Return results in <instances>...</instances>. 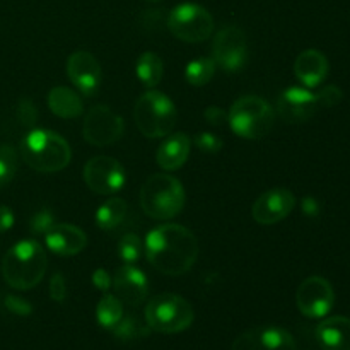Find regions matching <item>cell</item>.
<instances>
[{
    "label": "cell",
    "mask_w": 350,
    "mask_h": 350,
    "mask_svg": "<svg viewBox=\"0 0 350 350\" xmlns=\"http://www.w3.org/2000/svg\"><path fill=\"white\" fill-rule=\"evenodd\" d=\"M314 335L323 350H350V318H327L318 325Z\"/></svg>",
    "instance_id": "cell-19"
},
{
    "label": "cell",
    "mask_w": 350,
    "mask_h": 350,
    "mask_svg": "<svg viewBox=\"0 0 350 350\" xmlns=\"http://www.w3.org/2000/svg\"><path fill=\"white\" fill-rule=\"evenodd\" d=\"M5 308L17 317H29L33 313V306L19 296H5Z\"/></svg>",
    "instance_id": "cell-34"
},
{
    "label": "cell",
    "mask_w": 350,
    "mask_h": 350,
    "mask_svg": "<svg viewBox=\"0 0 350 350\" xmlns=\"http://www.w3.org/2000/svg\"><path fill=\"white\" fill-rule=\"evenodd\" d=\"M123 130H125V125H123L122 116L113 113L111 108L105 105H98L89 109L84 126H82L84 139L96 147L115 144L116 140L122 139Z\"/></svg>",
    "instance_id": "cell-9"
},
{
    "label": "cell",
    "mask_w": 350,
    "mask_h": 350,
    "mask_svg": "<svg viewBox=\"0 0 350 350\" xmlns=\"http://www.w3.org/2000/svg\"><path fill=\"white\" fill-rule=\"evenodd\" d=\"M275 120L272 106L260 96H243L231 106L228 115L232 132L243 139H262Z\"/></svg>",
    "instance_id": "cell-6"
},
{
    "label": "cell",
    "mask_w": 350,
    "mask_h": 350,
    "mask_svg": "<svg viewBox=\"0 0 350 350\" xmlns=\"http://www.w3.org/2000/svg\"><path fill=\"white\" fill-rule=\"evenodd\" d=\"M297 310L308 318H323L335 304V291L323 277H308L296 293Z\"/></svg>",
    "instance_id": "cell-10"
},
{
    "label": "cell",
    "mask_w": 350,
    "mask_h": 350,
    "mask_svg": "<svg viewBox=\"0 0 350 350\" xmlns=\"http://www.w3.org/2000/svg\"><path fill=\"white\" fill-rule=\"evenodd\" d=\"M55 224H57V222H55L53 214H51L48 208H43V211H40L38 214L33 215V219H31L29 222V228L33 234L40 236V234H46Z\"/></svg>",
    "instance_id": "cell-30"
},
{
    "label": "cell",
    "mask_w": 350,
    "mask_h": 350,
    "mask_svg": "<svg viewBox=\"0 0 350 350\" xmlns=\"http://www.w3.org/2000/svg\"><path fill=\"white\" fill-rule=\"evenodd\" d=\"M185 195L183 185L171 174H152L140 190V205L149 217L167 221L183 211Z\"/></svg>",
    "instance_id": "cell-4"
},
{
    "label": "cell",
    "mask_w": 350,
    "mask_h": 350,
    "mask_svg": "<svg viewBox=\"0 0 350 350\" xmlns=\"http://www.w3.org/2000/svg\"><path fill=\"white\" fill-rule=\"evenodd\" d=\"M317 99L320 106L332 108V106H337L342 101V91L337 85H327V88L318 92Z\"/></svg>",
    "instance_id": "cell-33"
},
{
    "label": "cell",
    "mask_w": 350,
    "mask_h": 350,
    "mask_svg": "<svg viewBox=\"0 0 350 350\" xmlns=\"http://www.w3.org/2000/svg\"><path fill=\"white\" fill-rule=\"evenodd\" d=\"M204 116L211 125H215V126H221L228 122V113H226L222 108H219V106H208V108L205 109Z\"/></svg>",
    "instance_id": "cell-36"
},
{
    "label": "cell",
    "mask_w": 350,
    "mask_h": 350,
    "mask_svg": "<svg viewBox=\"0 0 350 350\" xmlns=\"http://www.w3.org/2000/svg\"><path fill=\"white\" fill-rule=\"evenodd\" d=\"M67 75L72 84L85 96H94L101 88V65L89 51H74L68 57Z\"/></svg>",
    "instance_id": "cell-15"
},
{
    "label": "cell",
    "mask_w": 350,
    "mask_h": 350,
    "mask_svg": "<svg viewBox=\"0 0 350 350\" xmlns=\"http://www.w3.org/2000/svg\"><path fill=\"white\" fill-rule=\"evenodd\" d=\"M176 106L159 91H147L140 96L133 108V118L142 135L161 139L173 132L176 125Z\"/></svg>",
    "instance_id": "cell-5"
},
{
    "label": "cell",
    "mask_w": 350,
    "mask_h": 350,
    "mask_svg": "<svg viewBox=\"0 0 350 350\" xmlns=\"http://www.w3.org/2000/svg\"><path fill=\"white\" fill-rule=\"evenodd\" d=\"M294 74L306 88H317L328 74V60L320 50H304L294 64Z\"/></svg>",
    "instance_id": "cell-20"
},
{
    "label": "cell",
    "mask_w": 350,
    "mask_h": 350,
    "mask_svg": "<svg viewBox=\"0 0 350 350\" xmlns=\"http://www.w3.org/2000/svg\"><path fill=\"white\" fill-rule=\"evenodd\" d=\"M17 120L23 123L24 126H34L38 118V109L31 99H21L17 105Z\"/></svg>",
    "instance_id": "cell-31"
},
{
    "label": "cell",
    "mask_w": 350,
    "mask_h": 350,
    "mask_svg": "<svg viewBox=\"0 0 350 350\" xmlns=\"http://www.w3.org/2000/svg\"><path fill=\"white\" fill-rule=\"evenodd\" d=\"M24 163L40 173H58L68 166L72 157L70 146L57 132L34 129L21 142Z\"/></svg>",
    "instance_id": "cell-3"
},
{
    "label": "cell",
    "mask_w": 350,
    "mask_h": 350,
    "mask_svg": "<svg viewBox=\"0 0 350 350\" xmlns=\"http://www.w3.org/2000/svg\"><path fill=\"white\" fill-rule=\"evenodd\" d=\"M231 350H297V345L289 332L267 325L243 332L232 342Z\"/></svg>",
    "instance_id": "cell-13"
},
{
    "label": "cell",
    "mask_w": 350,
    "mask_h": 350,
    "mask_svg": "<svg viewBox=\"0 0 350 350\" xmlns=\"http://www.w3.org/2000/svg\"><path fill=\"white\" fill-rule=\"evenodd\" d=\"M50 297L57 303H62L67 297V284L62 273H55L50 280Z\"/></svg>",
    "instance_id": "cell-35"
},
{
    "label": "cell",
    "mask_w": 350,
    "mask_h": 350,
    "mask_svg": "<svg viewBox=\"0 0 350 350\" xmlns=\"http://www.w3.org/2000/svg\"><path fill=\"white\" fill-rule=\"evenodd\" d=\"M84 180L94 193L111 195L125 185V170L113 157L96 156L85 164Z\"/></svg>",
    "instance_id": "cell-12"
},
{
    "label": "cell",
    "mask_w": 350,
    "mask_h": 350,
    "mask_svg": "<svg viewBox=\"0 0 350 350\" xmlns=\"http://www.w3.org/2000/svg\"><path fill=\"white\" fill-rule=\"evenodd\" d=\"M14 226V212L5 205H0V232L9 231Z\"/></svg>",
    "instance_id": "cell-38"
},
{
    "label": "cell",
    "mask_w": 350,
    "mask_h": 350,
    "mask_svg": "<svg viewBox=\"0 0 350 350\" xmlns=\"http://www.w3.org/2000/svg\"><path fill=\"white\" fill-rule=\"evenodd\" d=\"M195 146H197L200 150H204V152L215 154L222 149L224 142H222L217 135H214V133L204 132V133H198V135L195 137Z\"/></svg>",
    "instance_id": "cell-32"
},
{
    "label": "cell",
    "mask_w": 350,
    "mask_h": 350,
    "mask_svg": "<svg viewBox=\"0 0 350 350\" xmlns=\"http://www.w3.org/2000/svg\"><path fill=\"white\" fill-rule=\"evenodd\" d=\"M214 62L226 72H236L246 64L248 57V44L246 36L238 26H226L215 34Z\"/></svg>",
    "instance_id": "cell-11"
},
{
    "label": "cell",
    "mask_w": 350,
    "mask_h": 350,
    "mask_svg": "<svg viewBox=\"0 0 350 350\" xmlns=\"http://www.w3.org/2000/svg\"><path fill=\"white\" fill-rule=\"evenodd\" d=\"M296 207V197L287 188H272L256 198L252 215L258 224L272 226L286 219Z\"/></svg>",
    "instance_id": "cell-14"
},
{
    "label": "cell",
    "mask_w": 350,
    "mask_h": 350,
    "mask_svg": "<svg viewBox=\"0 0 350 350\" xmlns=\"http://www.w3.org/2000/svg\"><path fill=\"white\" fill-rule=\"evenodd\" d=\"M317 94L303 88H289L279 96L277 113L287 123H303L318 111Z\"/></svg>",
    "instance_id": "cell-16"
},
{
    "label": "cell",
    "mask_w": 350,
    "mask_h": 350,
    "mask_svg": "<svg viewBox=\"0 0 350 350\" xmlns=\"http://www.w3.org/2000/svg\"><path fill=\"white\" fill-rule=\"evenodd\" d=\"M126 202L123 198H109L96 212V224L101 229H115L126 215Z\"/></svg>",
    "instance_id": "cell-24"
},
{
    "label": "cell",
    "mask_w": 350,
    "mask_h": 350,
    "mask_svg": "<svg viewBox=\"0 0 350 350\" xmlns=\"http://www.w3.org/2000/svg\"><path fill=\"white\" fill-rule=\"evenodd\" d=\"M48 250L58 256H74L88 246V234L72 224H55L44 234Z\"/></svg>",
    "instance_id": "cell-18"
},
{
    "label": "cell",
    "mask_w": 350,
    "mask_h": 350,
    "mask_svg": "<svg viewBox=\"0 0 350 350\" xmlns=\"http://www.w3.org/2000/svg\"><path fill=\"white\" fill-rule=\"evenodd\" d=\"M193 308L178 294H159L147 303L146 321L157 334H180L193 323Z\"/></svg>",
    "instance_id": "cell-7"
},
{
    "label": "cell",
    "mask_w": 350,
    "mask_h": 350,
    "mask_svg": "<svg viewBox=\"0 0 350 350\" xmlns=\"http://www.w3.org/2000/svg\"><path fill=\"white\" fill-rule=\"evenodd\" d=\"M215 74V62L214 58H195L185 68V77L195 88H202V85L208 84L211 79Z\"/></svg>",
    "instance_id": "cell-26"
},
{
    "label": "cell",
    "mask_w": 350,
    "mask_h": 350,
    "mask_svg": "<svg viewBox=\"0 0 350 350\" xmlns=\"http://www.w3.org/2000/svg\"><path fill=\"white\" fill-rule=\"evenodd\" d=\"M200 253L197 238L180 224L154 228L146 238V255L150 265L166 275H183L195 265Z\"/></svg>",
    "instance_id": "cell-1"
},
{
    "label": "cell",
    "mask_w": 350,
    "mask_h": 350,
    "mask_svg": "<svg viewBox=\"0 0 350 350\" xmlns=\"http://www.w3.org/2000/svg\"><path fill=\"white\" fill-rule=\"evenodd\" d=\"M111 287L115 291V296L126 306L142 304L149 293V282H147L146 273L133 267L132 263H126L125 267L116 270Z\"/></svg>",
    "instance_id": "cell-17"
},
{
    "label": "cell",
    "mask_w": 350,
    "mask_h": 350,
    "mask_svg": "<svg viewBox=\"0 0 350 350\" xmlns=\"http://www.w3.org/2000/svg\"><path fill=\"white\" fill-rule=\"evenodd\" d=\"M48 108L60 118H77L82 115V99L72 89L58 85L48 92Z\"/></svg>",
    "instance_id": "cell-22"
},
{
    "label": "cell",
    "mask_w": 350,
    "mask_h": 350,
    "mask_svg": "<svg viewBox=\"0 0 350 350\" xmlns=\"http://www.w3.org/2000/svg\"><path fill=\"white\" fill-rule=\"evenodd\" d=\"M303 211L306 215H317L318 214V204L313 198H304L303 200Z\"/></svg>",
    "instance_id": "cell-39"
},
{
    "label": "cell",
    "mask_w": 350,
    "mask_h": 350,
    "mask_svg": "<svg viewBox=\"0 0 350 350\" xmlns=\"http://www.w3.org/2000/svg\"><path fill=\"white\" fill-rule=\"evenodd\" d=\"M17 152L12 146L3 144L0 146V187H5L7 183L14 180L17 173Z\"/></svg>",
    "instance_id": "cell-27"
},
{
    "label": "cell",
    "mask_w": 350,
    "mask_h": 350,
    "mask_svg": "<svg viewBox=\"0 0 350 350\" xmlns=\"http://www.w3.org/2000/svg\"><path fill=\"white\" fill-rule=\"evenodd\" d=\"M48 256L43 246L34 239L16 243L2 260L3 280L12 289L29 291L43 280Z\"/></svg>",
    "instance_id": "cell-2"
},
{
    "label": "cell",
    "mask_w": 350,
    "mask_h": 350,
    "mask_svg": "<svg viewBox=\"0 0 350 350\" xmlns=\"http://www.w3.org/2000/svg\"><path fill=\"white\" fill-rule=\"evenodd\" d=\"M167 27L174 38L185 43H200L214 33V19L205 7L185 2L171 10L167 16Z\"/></svg>",
    "instance_id": "cell-8"
},
{
    "label": "cell",
    "mask_w": 350,
    "mask_h": 350,
    "mask_svg": "<svg viewBox=\"0 0 350 350\" xmlns=\"http://www.w3.org/2000/svg\"><path fill=\"white\" fill-rule=\"evenodd\" d=\"M96 318L101 327L113 330L123 318V303L115 294H105V297H101L98 308H96Z\"/></svg>",
    "instance_id": "cell-25"
},
{
    "label": "cell",
    "mask_w": 350,
    "mask_h": 350,
    "mask_svg": "<svg viewBox=\"0 0 350 350\" xmlns=\"http://www.w3.org/2000/svg\"><path fill=\"white\" fill-rule=\"evenodd\" d=\"M190 139L187 133H173L161 144L159 150L156 154L157 164L164 171H176L187 163L190 156Z\"/></svg>",
    "instance_id": "cell-21"
},
{
    "label": "cell",
    "mask_w": 350,
    "mask_h": 350,
    "mask_svg": "<svg viewBox=\"0 0 350 350\" xmlns=\"http://www.w3.org/2000/svg\"><path fill=\"white\" fill-rule=\"evenodd\" d=\"M111 282H113L111 277H109V273L106 272V270L98 269L94 273H92V284L96 286V289L103 291V293L111 289Z\"/></svg>",
    "instance_id": "cell-37"
},
{
    "label": "cell",
    "mask_w": 350,
    "mask_h": 350,
    "mask_svg": "<svg viewBox=\"0 0 350 350\" xmlns=\"http://www.w3.org/2000/svg\"><path fill=\"white\" fill-rule=\"evenodd\" d=\"M135 70L137 77L140 79V82L144 85H147V88H156L164 74L163 60H161L159 55L152 53V51H146L137 60Z\"/></svg>",
    "instance_id": "cell-23"
},
{
    "label": "cell",
    "mask_w": 350,
    "mask_h": 350,
    "mask_svg": "<svg viewBox=\"0 0 350 350\" xmlns=\"http://www.w3.org/2000/svg\"><path fill=\"white\" fill-rule=\"evenodd\" d=\"M150 2H159V0H150Z\"/></svg>",
    "instance_id": "cell-40"
},
{
    "label": "cell",
    "mask_w": 350,
    "mask_h": 350,
    "mask_svg": "<svg viewBox=\"0 0 350 350\" xmlns=\"http://www.w3.org/2000/svg\"><path fill=\"white\" fill-rule=\"evenodd\" d=\"M111 332L116 337L122 338V340H130V338L144 337V335L149 334L147 328L142 327V325L139 323V320L133 317H123Z\"/></svg>",
    "instance_id": "cell-28"
},
{
    "label": "cell",
    "mask_w": 350,
    "mask_h": 350,
    "mask_svg": "<svg viewBox=\"0 0 350 350\" xmlns=\"http://www.w3.org/2000/svg\"><path fill=\"white\" fill-rule=\"evenodd\" d=\"M118 253L126 263H135L142 255V241L133 232H126L118 245Z\"/></svg>",
    "instance_id": "cell-29"
}]
</instances>
